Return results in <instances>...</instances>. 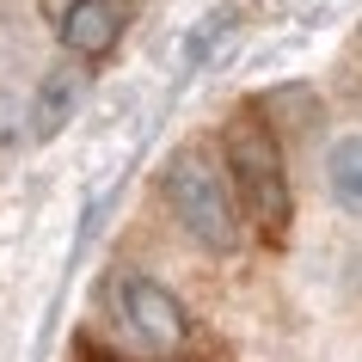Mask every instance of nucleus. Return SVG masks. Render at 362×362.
Here are the masks:
<instances>
[{
    "mask_svg": "<svg viewBox=\"0 0 362 362\" xmlns=\"http://www.w3.org/2000/svg\"><path fill=\"white\" fill-rule=\"evenodd\" d=\"M221 166H228V185H233V203L258 233L283 240L288 233V166H283V141L270 123L258 117H233L228 135H221Z\"/></svg>",
    "mask_w": 362,
    "mask_h": 362,
    "instance_id": "nucleus-1",
    "label": "nucleus"
},
{
    "mask_svg": "<svg viewBox=\"0 0 362 362\" xmlns=\"http://www.w3.org/2000/svg\"><path fill=\"white\" fill-rule=\"evenodd\" d=\"M123 37V6L117 0H68L62 6V43L74 56H105Z\"/></svg>",
    "mask_w": 362,
    "mask_h": 362,
    "instance_id": "nucleus-4",
    "label": "nucleus"
},
{
    "mask_svg": "<svg viewBox=\"0 0 362 362\" xmlns=\"http://www.w3.org/2000/svg\"><path fill=\"white\" fill-rule=\"evenodd\" d=\"M325 185L338 197V209L362 215V135H338L325 153Z\"/></svg>",
    "mask_w": 362,
    "mask_h": 362,
    "instance_id": "nucleus-6",
    "label": "nucleus"
},
{
    "mask_svg": "<svg viewBox=\"0 0 362 362\" xmlns=\"http://www.w3.org/2000/svg\"><path fill=\"white\" fill-rule=\"evenodd\" d=\"M166 203L178 215V228L191 233L203 252H233L240 246V203H233L228 166L209 148H178L166 160Z\"/></svg>",
    "mask_w": 362,
    "mask_h": 362,
    "instance_id": "nucleus-2",
    "label": "nucleus"
},
{
    "mask_svg": "<svg viewBox=\"0 0 362 362\" xmlns=\"http://www.w3.org/2000/svg\"><path fill=\"white\" fill-rule=\"evenodd\" d=\"M117 313L153 350H178V344L191 338V320H185V307L172 301V288H160L153 276H135V270L117 276Z\"/></svg>",
    "mask_w": 362,
    "mask_h": 362,
    "instance_id": "nucleus-3",
    "label": "nucleus"
},
{
    "mask_svg": "<svg viewBox=\"0 0 362 362\" xmlns=\"http://www.w3.org/2000/svg\"><path fill=\"white\" fill-rule=\"evenodd\" d=\"M80 98H86V74L80 68H56V74H43L37 98H31V135H49L68 129V117L80 111Z\"/></svg>",
    "mask_w": 362,
    "mask_h": 362,
    "instance_id": "nucleus-5",
    "label": "nucleus"
}]
</instances>
